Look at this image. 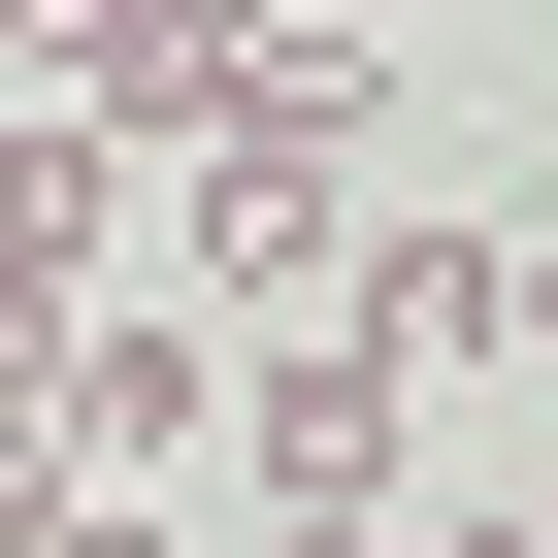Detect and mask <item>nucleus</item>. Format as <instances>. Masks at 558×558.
<instances>
[{
    "label": "nucleus",
    "mask_w": 558,
    "mask_h": 558,
    "mask_svg": "<svg viewBox=\"0 0 558 558\" xmlns=\"http://www.w3.org/2000/svg\"><path fill=\"white\" fill-rule=\"evenodd\" d=\"M329 329H362L395 395H460V362H525V230H395V197H362V263H329Z\"/></svg>",
    "instance_id": "20e7f679"
},
{
    "label": "nucleus",
    "mask_w": 558,
    "mask_h": 558,
    "mask_svg": "<svg viewBox=\"0 0 558 558\" xmlns=\"http://www.w3.org/2000/svg\"><path fill=\"white\" fill-rule=\"evenodd\" d=\"M525 362H558V230H525Z\"/></svg>",
    "instance_id": "6e6552de"
},
{
    "label": "nucleus",
    "mask_w": 558,
    "mask_h": 558,
    "mask_svg": "<svg viewBox=\"0 0 558 558\" xmlns=\"http://www.w3.org/2000/svg\"><path fill=\"white\" fill-rule=\"evenodd\" d=\"M0 558H66V493H0Z\"/></svg>",
    "instance_id": "0eeeda50"
},
{
    "label": "nucleus",
    "mask_w": 558,
    "mask_h": 558,
    "mask_svg": "<svg viewBox=\"0 0 558 558\" xmlns=\"http://www.w3.org/2000/svg\"><path fill=\"white\" fill-rule=\"evenodd\" d=\"M395 558H558V525H525V493H460V525H395Z\"/></svg>",
    "instance_id": "423d86ee"
},
{
    "label": "nucleus",
    "mask_w": 558,
    "mask_h": 558,
    "mask_svg": "<svg viewBox=\"0 0 558 558\" xmlns=\"http://www.w3.org/2000/svg\"><path fill=\"white\" fill-rule=\"evenodd\" d=\"M165 263H197V296H296V329H329V263H362V34L230 66V99L165 132Z\"/></svg>",
    "instance_id": "f257e3e1"
},
{
    "label": "nucleus",
    "mask_w": 558,
    "mask_h": 558,
    "mask_svg": "<svg viewBox=\"0 0 558 558\" xmlns=\"http://www.w3.org/2000/svg\"><path fill=\"white\" fill-rule=\"evenodd\" d=\"M34 395H66V493H165V460L230 427V329H165V296H66V362H34Z\"/></svg>",
    "instance_id": "7ed1b4c3"
},
{
    "label": "nucleus",
    "mask_w": 558,
    "mask_h": 558,
    "mask_svg": "<svg viewBox=\"0 0 558 558\" xmlns=\"http://www.w3.org/2000/svg\"><path fill=\"white\" fill-rule=\"evenodd\" d=\"M329 34H395V0H329Z\"/></svg>",
    "instance_id": "1a4fd4ad"
},
{
    "label": "nucleus",
    "mask_w": 558,
    "mask_h": 558,
    "mask_svg": "<svg viewBox=\"0 0 558 558\" xmlns=\"http://www.w3.org/2000/svg\"><path fill=\"white\" fill-rule=\"evenodd\" d=\"M66 558H197V525H165V493H66Z\"/></svg>",
    "instance_id": "39448f33"
},
{
    "label": "nucleus",
    "mask_w": 558,
    "mask_h": 558,
    "mask_svg": "<svg viewBox=\"0 0 558 558\" xmlns=\"http://www.w3.org/2000/svg\"><path fill=\"white\" fill-rule=\"evenodd\" d=\"M230 493H263V525H395V493H427V395H395L362 329H263V362H230Z\"/></svg>",
    "instance_id": "f03ea898"
}]
</instances>
